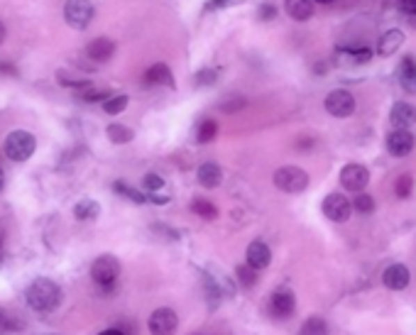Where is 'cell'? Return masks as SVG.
<instances>
[{"label":"cell","instance_id":"cell-1","mask_svg":"<svg viewBox=\"0 0 416 335\" xmlns=\"http://www.w3.org/2000/svg\"><path fill=\"white\" fill-rule=\"evenodd\" d=\"M61 286L54 284L51 279H35L27 286V304L30 309L47 313V311H54L61 304Z\"/></svg>","mask_w":416,"mask_h":335},{"label":"cell","instance_id":"cell-2","mask_svg":"<svg viewBox=\"0 0 416 335\" xmlns=\"http://www.w3.org/2000/svg\"><path fill=\"white\" fill-rule=\"evenodd\" d=\"M37 149V140L32 132L27 130H15L6 138V145H3V152H6L8 159L13 162H27V159L35 154Z\"/></svg>","mask_w":416,"mask_h":335},{"label":"cell","instance_id":"cell-3","mask_svg":"<svg viewBox=\"0 0 416 335\" xmlns=\"http://www.w3.org/2000/svg\"><path fill=\"white\" fill-rule=\"evenodd\" d=\"M274 186L287 193H301L309 186V174L301 167H282L274 172Z\"/></svg>","mask_w":416,"mask_h":335},{"label":"cell","instance_id":"cell-4","mask_svg":"<svg viewBox=\"0 0 416 335\" xmlns=\"http://www.w3.org/2000/svg\"><path fill=\"white\" fill-rule=\"evenodd\" d=\"M64 20H66V25L74 27V30H86L93 20L91 0H66Z\"/></svg>","mask_w":416,"mask_h":335},{"label":"cell","instance_id":"cell-5","mask_svg":"<svg viewBox=\"0 0 416 335\" xmlns=\"http://www.w3.org/2000/svg\"><path fill=\"white\" fill-rule=\"evenodd\" d=\"M118 275H120V262H118L113 254H103L93 262L91 267V277L101 289H111L115 284Z\"/></svg>","mask_w":416,"mask_h":335},{"label":"cell","instance_id":"cell-6","mask_svg":"<svg viewBox=\"0 0 416 335\" xmlns=\"http://www.w3.org/2000/svg\"><path fill=\"white\" fill-rule=\"evenodd\" d=\"M326 111L333 117H351L355 113V98L343 88H335L326 96Z\"/></svg>","mask_w":416,"mask_h":335},{"label":"cell","instance_id":"cell-7","mask_svg":"<svg viewBox=\"0 0 416 335\" xmlns=\"http://www.w3.org/2000/svg\"><path fill=\"white\" fill-rule=\"evenodd\" d=\"M416 147V138L411 130H401V127H394V130L387 135V152L392 157L401 159L406 154H411V149Z\"/></svg>","mask_w":416,"mask_h":335},{"label":"cell","instance_id":"cell-8","mask_svg":"<svg viewBox=\"0 0 416 335\" xmlns=\"http://www.w3.org/2000/svg\"><path fill=\"white\" fill-rule=\"evenodd\" d=\"M367 181H370V172H367L365 164L353 162L340 169V183H343V188H348V191L353 193L362 191V188L367 186Z\"/></svg>","mask_w":416,"mask_h":335},{"label":"cell","instance_id":"cell-9","mask_svg":"<svg viewBox=\"0 0 416 335\" xmlns=\"http://www.w3.org/2000/svg\"><path fill=\"white\" fill-rule=\"evenodd\" d=\"M353 213V204L340 193H328L323 198V215L333 223H345Z\"/></svg>","mask_w":416,"mask_h":335},{"label":"cell","instance_id":"cell-10","mask_svg":"<svg viewBox=\"0 0 416 335\" xmlns=\"http://www.w3.org/2000/svg\"><path fill=\"white\" fill-rule=\"evenodd\" d=\"M177 325H179V316L174 313L172 309H157L147 320L150 333H157V335L172 333V330H177Z\"/></svg>","mask_w":416,"mask_h":335},{"label":"cell","instance_id":"cell-11","mask_svg":"<svg viewBox=\"0 0 416 335\" xmlns=\"http://www.w3.org/2000/svg\"><path fill=\"white\" fill-rule=\"evenodd\" d=\"M245 259H248V264H253L255 270L262 272L264 267H269V262H272V250H269V245L262 243V240H255V243H250L248 250H245Z\"/></svg>","mask_w":416,"mask_h":335},{"label":"cell","instance_id":"cell-12","mask_svg":"<svg viewBox=\"0 0 416 335\" xmlns=\"http://www.w3.org/2000/svg\"><path fill=\"white\" fill-rule=\"evenodd\" d=\"M397 81L406 93H416V59L404 56L397 66Z\"/></svg>","mask_w":416,"mask_h":335},{"label":"cell","instance_id":"cell-13","mask_svg":"<svg viewBox=\"0 0 416 335\" xmlns=\"http://www.w3.org/2000/svg\"><path fill=\"white\" fill-rule=\"evenodd\" d=\"M382 281H385L387 289L392 291H401L409 286V270H406L404 264H390L385 270V275H382Z\"/></svg>","mask_w":416,"mask_h":335},{"label":"cell","instance_id":"cell-14","mask_svg":"<svg viewBox=\"0 0 416 335\" xmlns=\"http://www.w3.org/2000/svg\"><path fill=\"white\" fill-rule=\"evenodd\" d=\"M294 309H296V296H294V291H289V289H277L272 294V311L280 318H289L291 313H294Z\"/></svg>","mask_w":416,"mask_h":335},{"label":"cell","instance_id":"cell-15","mask_svg":"<svg viewBox=\"0 0 416 335\" xmlns=\"http://www.w3.org/2000/svg\"><path fill=\"white\" fill-rule=\"evenodd\" d=\"M390 120L394 127L409 130L411 125H416V108L411 106V103H394L390 113Z\"/></svg>","mask_w":416,"mask_h":335},{"label":"cell","instance_id":"cell-16","mask_svg":"<svg viewBox=\"0 0 416 335\" xmlns=\"http://www.w3.org/2000/svg\"><path fill=\"white\" fill-rule=\"evenodd\" d=\"M372 59L370 49H338L335 51V64L338 66H360Z\"/></svg>","mask_w":416,"mask_h":335},{"label":"cell","instance_id":"cell-17","mask_svg":"<svg viewBox=\"0 0 416 335\" xmlns=\"http://www.w3.org/2000/svg\"><path fill=\"white\" fill-rule=\"evenodd\" d=\"M113 51H115V44H113L108 37H98V40H93L91 44L86 47V56L93 61H108L113 56Z\"/></svg>","mask_w":416,"mask_h":335},{"label":"cell","instance_id":"cell-18","mask_svg":"<svg viewBox=\"0 0 416 335\" xmlns=\"http://www.w3.org/2000/svg\"><path fill=\"white\" fill-rule=\"evenodd\" d=\"M145 83H147V86H162L164 83V86L174 88V76L167 64H154L150 66L147 74H145Z\"/></svg>","mask_w":416,"mask_h":335},{"label":"cell","instance_id":"cell-19","mask_svg":"<svg viewBox=\"0 0 416 335\" xmlns=\"http://www.w3.org/2000/svg\"><path fill=\"white\" fill-rule=\"evenodd\" d=\"M196 174H198V183H201L203 188H216V186H221V181H223V172H221V167L214 162L201 164Z\"/></svg>","mask_w":416,"mask_h":335},{"label":"cell","instance_id":"cell-20","mask_svg":"<svg viewBox=\"0 0 416 335\" xmlns=\"http://www.w3.org/2000/svg\"><path fill=\"white\" fill-rule=\"evenodd\" d=\"M404 44V32L401 30H390L382 35V40H377V54L392 56L397 54V49Z\"/></svg>","mask_w":416,"mask_h":335},{"label":"cell","instance_id":"cell-21","mask_svg":"<svg viewBox=\"0 0 416 335\" xmlns=\"http://www.w3.org/2000/svg\"><path fill=\"white\" fill-rule=\"evenodd\" d=\"M285 10L291 20L304 22L314 15V0H285Z\"/></svg>","mask_w":416,"mask_h":335},{"label":"cell","instance_id":"cell-22","mask_svg":"<svg viewBox=\"0 0 416 335\" xmlns=\"http://www.w3.org/2000/svg\"><path fill=\"white\" fill-rule=\"evenodd\" d=\"M74 215H77V220H96L101 215V206L91 198H83L74 206Z\"/></svg>","mask_w":416,"mask_h":335},{"label":"cell","instance_id":"cell-23","mask_svg":"<svg viewBox=\"0 0 416 335\" xmlns=\"http://www.w3.org/2000/svg\"><path fill=\"white\" fill-rule=\"evenodd\" d=\"M106 135H108V140H111V142H115V145H127V142H132V138H135V132H132L130 127L118 125V122L108 125Z\"/></svg>","mask_w":416,"mask_h":335},{"label":"cell","instance_id":"cell-24","mask_svg":"<svg viewBox=\"0 0 416 335\" xmlns=\"http://www.w3.org/2000/svg\"><path fill=\"white\" fill-rule=\"evenodd\" d=\"M125 108H127L125 93H113V96H108L106 101H103V111H106L108 115H118V113H122Z\"/></svg>","mask_w":416,"mask_h":335},{"label":"cell","instance_id":"cell-25","mask_svg":"<svg viewBox=\"0 0 416 335\" xmlns=\"http://www.w3.org/2000/svg\"><path fill=\"white\" fill-rule=\"evenodd\" d=\"M191 211L198 215V218H206V220H216V218H218V209H216L214 204L203 201V198H196V201H193Z\"/></svg>","mask_w":416,"mask_h":335},{"label":"cell","instance_id":"cell-26","mask_svg":"<svg viewBox=\"0 0 416 335\" xmlns=\"http://www.w3.org/2000/svg\"><path fill=\"white\" fill-rule=\"evenodd\" d=\"M216 135H218V122H216V120H203L201 125H198V130H196V142L206 145V142H211Z\"/></svg>","mask_w":416,"mask_h":335},{"label":"cell","instance_id":"cell-27","mask_svg":"<svg viewBox=\"0 0 416 335\" xmlns=\"http://www.w3.org/2000/svg\"><path fill=\"white\" fill-rule=\"evenodd\" d=\"M235 275H238V281L243 286H255L259 279V270H255L253 264H240L238 270H235Z\"/></svg>","mask_w":416,"mask_h":335},{"label":"cell","instance_id":"cell-28","mask_svg":"<svg viewBox=\"0 0 416 335\" xmlns=\"http://www.w3.org/2000/svg\"><path fill=\"white\" fill-rule=\"evenodd\" d=\"M301 333L304 335H323V333H328V323H326L323 318H319V316H311V318L301 325Z\"/></svg>","mask_w":416,"mask_h":335},{"label":"cell","instance_id":"cell-29","mask_svg":"<svg viewBox=\"0 0 416 335\" xmlns=\"http://www.w3.org/2000/svg\"><path fill=\"white\" fill-rule=\"evenodd\" d=\"M113 191L120 193V196H125V198H130V201H135V204H147V196H143L140 191H135V188L127 186V183H122V181L113 183Z\"/></svg>","mask_w":416,"mask_h":335},{"label":"cell","instance_id":"cell-30","mask_svg":"<svg viewBox=\"0 0 416 335\" xmlns=\"http://www.w3.org/2000/svg\"><path fill=\"white\" fill-rule=\"evenodd\" d=\"M353 209H355L358 213H372V211H375V198L365 191H358L355 201H353Z\"/></svg>","mask_w":416,"mask_h":335},{"label":"cell","instance_id":"cell-31","mask_svg":"<svg viewBox=\"0 0 416 335\" xmlns=\"http://www.w3.org/2000/svg\"><path fill=\"white\" fill-rule=\"evenodd\" d=\"M411 191H414V177H411V174H401L394 183V193L399 198H409Z\"/></svg>","mask_w":416,"mask_h":335},{"label":"cell","instance_id":"cell-32","mask_svg":"<svg viewBox=\"0 0 416 335\" xmlns=\"http://www.w3.org/2000/svg\"><path fill=\"white\" fill-rule=\"evenodd\" d=\"M143 188H145V191H162L164 179L159 177V174H145V177H143Z\"/></svg>","mask_w":416,"mask_h":335},{"label":"cell","instance_id":"cell-33","mask_svg":"<svg viewBox=\"0 0 416 335\" xmlns=\"http://www.w3.org/2000/svg\"><path fill=\"white\" fill-rule=\"evenodd\" d=\"M216 79H218V72H216V69H203V72L196 74V83H198V86H214Z\"/></svg>","mask_w":416,"mask_h":335},{"label":"cell","instance_id":"cell-34","mask_svg":"<svg viewBox=\"0 0 416 335\" xmlns=\"http://www.w3.org/2000/svg\"><path fill=\"white\" fill-rule=\"evenodd\" d=\"M111 96V93H106V91H98V88H81V93H79V98H81V101H86V103H93V101H98V98H103V101H106V98Z\"/></svg>","mask_w":416,"mask_h":335},{"label":"cell","instance_id":"cell-35","mask_svg":"<svg viewBox=\"0 0 416 335\" xmlns=\"http://www.w3.org/2000/svg\"><path fill=\"white\" fill-rule=\"evenodd\" d=\"M399 8L409 15H416V0H399Z\"/></svg>","mask_w":416,"mask_h":335},{"label":"cell","instance_id":"cell-36","mask_svg":"<svg viewBox=\"0 0 416 335\" xmlns=\"http://www.w3.org/2000/svg\"><path fill=\"white\" fill-rule=\"evenodd\" d=\"M272 15H274V8H272V6L259 8V17H267V20H269V17H272Z\"/></svg>","mask_w":416,"mask_h":335},{"label":"cell","instance_id":"cell-37","mask_svg":"<svg viewBox=\"0 0 416 335\" xmlns=\"http://www.w3.org/2000/svg\"><path fill=\"white\" fill-rule=\"evenodd\" d=\"M225 3H228V0H211V3L206 6V10H216V8L225 6Z\"/></svg>","mask_w":416,"mask_h":335},{"label":"cell","instance_id":"cell-38","mask_svg":"<svg viewBox=\"0 0 416 335\" xmlns=\"http://www.w3.org/2000/svg\"><path fill=\"white\" fill-rule=\"evenodd\" d=\"M316 3H333V0H316Z\"/></svg>","mask_w":416,"mask_h":335}]
</instances>
